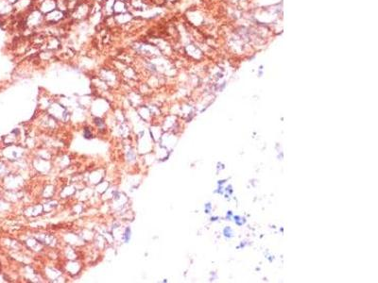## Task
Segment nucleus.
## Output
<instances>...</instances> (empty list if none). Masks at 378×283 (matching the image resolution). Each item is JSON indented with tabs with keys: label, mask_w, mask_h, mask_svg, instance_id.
<instances>
[{
	"label": "nucleus",
	"mask_w": 378,
	"mask_h": 283,
	"mask_svg": "<svg viewBox=\"0 0 378 283\" xmlns=\"http://www.w3.org/2000/svg\"><path fill=\"white\" fill-rule=\"evenodd\" d=\"M130 229L128 228L126 229V232H125V242H128L130 241Z\"/></svg>",
	"instance_id": "obj_1"
},
{
	"label": "nucleus",
	"mask_w": 378,
	"mask_h": 283,
	"mask_svg": "<svg viewBox=\"0 0 378 283\" xmlns=\"http://www.w3.org/2000/svg\"><path fill=\"white\" fill-rule=\"evenodd\" d=\"M84 137L85 138H88V139H90V138H92V134H91V132H90V130L89 129H85V131H84Z\"/></svg>",
	"instance_id": "obj_2"
}]
</instances>
